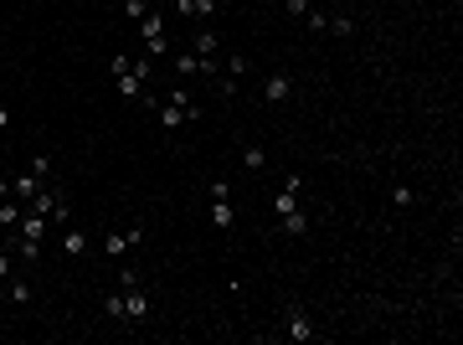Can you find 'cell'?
Segmentation results:
<instances>
[{
  "label": "cell",
  "instance_id": "obj_6",
  "mask_svg": "<svg viewBox=\"0 0 463 345\" xmlns=\"http://www.w3.org/2000/svg\"><path fill=\"white\" fill-rule=\"evenodd\" d=\"M263 98H268V103H288V98H294L288 72H268V78H263Z\"/></svg>",
  "mask_w": 463,
  "mask_h": 345
},
{
  "label": "cell",
  "instance_id": "obj_23",
  "mask_svg": "<svg viewBox=\"0 0 463 345\" xmlns=\"http://www.w3.org/2000/svg\"><path fill=\"white\" fill-rule=\"evenodd\" d=\"M206 191H211V201H227V196H232V186H227V180H211Z\"/></svg>",
  "mask_w": 463,
  "mask_h": 345
},
{
  "label": "cell",
  "instance_id": "obj_15",
  "mask_svg": "<svg viewBox=\"0 0 463 345\" xmlns=\"http://www.w3.org/2000/svg\"><path fill=\"white\" fill-rule=\"evenodd\" d=\"M242 165H247V170H268V149H263V145H247V149H242Z\"/></svg>",
  "mask_w": 463,
  "mask_h": 345
},
{
  "label": "cell",
  "instance_id": "obj_20",
  "mask_svg": "<svg viewBox=\"0 0 463 345\" xmlns=\"http://www.w3.org/2000/svg\"><path fill=\"white\" fill-rule=\"evenodd\" d=\"M304 21H309V31H314V36H319V31H325V26H330V16H325V10H309V16H304Z\"/></svg>",
  "mask_w": 463,
  "mask_h": 345
},
{
  "label": "cell",
  "instance_id": "obj_24",
  "mask_svg": "<svg viewBox=\"0 0 463 345\" xmlns=\"http://www.w3.org/2000/svg\"><path fill=\"white\" fill-rule=\"evenodd\" d=\"M314 10V0H288V16H309Z\"/></svg>",
  "mask_w": 463,
  "mask_h": 345
},
{
  "label": "cell",
  "instance_id": "obj_22",
  "mask_svg": "<svg viewBox=\"0 0 463 345\" xmlns=\"http://www.w3.org/2000/svg\"><path fill=\"white\" fill-rule=\"evenodd\" d=\"M103 309H109L114 320H124V294H109V299H103Z\"/></svg>",
  "mask_w": 463,
  "mask_h": 345
},
{
  "label": "cell",
  "instance_id": "obj_17",
  "mask_svg": "<svg viewBox=\"0 0 463 345\" xmlns=\"http://www.w3.org/2000/svg\"><path fill=\"white\" fill-rule=\"evenodd\" d=\"M10 273H21V258L10 253V247H0V284H6Z\"/></svg>",
  "mask_w": 463,
  "mask_h": 345
},
{
  "label": "cell",
  "instance_id": "obj_2",
  "mask_svg": "<svg viewBox=\"0 0 463 345\" xmlns=\"http://www.w3.org/2000/svg\"><path fill=\"white\" fill-rule=\"evenodd\" d=\"M139 242H144V227H129V232H103V258H118V263H124V253H129V247H139Z\"/></svg>",
  "mask_w": 463,
  "mask_h": 345
},
{
  "label": "cell",
  "instance_id": "obj_3",
  "mask_svg": "<svg viewBox=\"0 0 463 345\" xmlns=\"http://www.w3.org/2000/svg\"><path fill=\"white\" fill-rule=\"evenodd\" d=\"M139 36H144V52H149V57H160V52H165V16L149 10V16L139 21Z\"/></svg>",
  "mask_w": 463,
  "mask_h": 345
},
{
  "label": "cell",
  "instance_id": "obj_25",
  "mask_svg": "<svg viewBox=\"0 0 463 345\" xmlns=\"http://www.w3.org/2000/svg\"><path fill=\"white\" fill-rule=\"evenodd\" d=\"M0 309H6V294H0Z\"/></svg>",
  "mask_w": 463,
  "mask_h": 345
},
{
  "label": "cell",
  "instance_id": "obj_12",
  "mask_svg": "<svg viewBox=\"0 0 463 345\" xmlns=\"http://www.w3.org/2000/svg\"><path fill=\"white\" fill-rule=\"evenodd\" d=\"M232 222H237L232 196H227V201H211V227H217V232H232Z\"/></svg>",
  "mask_w": 463,
  "mask_h": 345
},
{
  "label": "cell",
  "instance_id": "obj_13",
  "mask_svg": "<svg viewBox=\"0 0 463 345\" xmlns=\"http://www.w3.org/2000/svg\"><path fill=\"white\" fill-rule=\"evenodd\" d=\"M160 124L165 129H186V124H196V118H191L186 109H175V103H160Z\"/></svg>",
  "mask_w": 463,
  "mask_h": 345
},
{
  "label": "cell",
  "instance_id": "obj_5",
  "mask_svg": "<svg viewBox=\"0 0 463 345\" xmlns=\"http://www.w3.org/2000/svg\"><path fill=\"white\" fill-rule=\"evenodd\" d=\"M283 335L288 340H314L319 330H314V320H309L304 309H283Z\"/></svg>",
  "mask_w": 463,
  "mask_h": 345
},
{
  "label": "cell",
  "instance_id": "obj_1",
  "mask_svg": "<svg viewBox=\"0 0 463 345\" xmlns=\"http://www.w3.org/2000/svg\"><path fill=\"white\" fill-rule=\"evenodd\" d=\"M109 72H114V88L124 93V98H144V83H149V72H155V57H129V52H118V57L109 62Z\"/></svg>",
  "mask_w": 463,
  "mask_h": 345
},
{
  "label": "cell",
  "instance_id": "obj_21",
  "mask_svg": "<svg viewBox=\"0 0 463 345\" xmlns=\"http://www.w3.org/2000/svg\"><path fill=\"white\" fill-rule=\"evenodd\" d=\"M391 201H396V207H412V186H407V180H402V186H391Z\"/></svg>",
  "mask_w": 463,
  "mask_h": 345
},
{
  "label": "cell",
  "instance_id": "obj_18",
  "mask_svg": "<svg viewBox=\"0 0 463 345\" xmlns=\"http://www.w3.org/2000/svg\"><path fill=\"white\" fill-rule=\"evenodd\" d=\"M325 31H335V36H355V21H350V16H330Z\"/></svg>",
  "mask_w": 463,
  "mask_h": 345
},
{
  "label": "cell",
  "instance_id": "obj_9",
  "mask_svg": "<svg viewBox=\"0 0 463 345\" xmlns=\"http://www.w3.org/2000/svg\"><path fill=\"white\" fill-rule=\"evenodd\" d=\"M31 299H36V289H31V278L10 273V278H6V304H31Z\"/></svg>",
  "mask_w": 463,
  "mask_h": 345
},
{
  "label": "cell",
  "instance_id": "obj_16",
  "mask_svg": "<svg viewBox=\"0 0 463 345\" xmlns=\"http://www.w3.org/2000/svg\"><path fill=\"white\" fill-rule=\"evenodd\" d=\"M21 211H26V207H21V201H0V227H16V222H21Z\"/></svg>",
  "mask_w": 463,
  "mask_h": 345
},
{
  "label": "cell",
  "instance_id": "obj_10",
  "mask_svg": "<svg viewBox=\"0 0 463 345\" xmlns=\"http://www.w3.org/2000/svg\"><path fill=\"white\" fill-rule=\"evenodd\" d=\"M278 227H283L288 237H304V232H309V211H304V207H288V211H278Z\"/></svg>",
  "mask_w": 463,
  "mask_h": 345
},
{
  "label": "cell",
  "instance_id": "obj_7",
  "mask_svg": "<svg viewBox=\"0 0 463 345\" xmlns=\"http://www.w3.org/2000/svg\"><path fill=\"white\" fill-rule=\"evenodd\" d=\"M41 186H47V180H41V176H36V170H26V176H16V180H10V196H16V201H21V207H26V201H31V196H36V191H41Z\"/></svg>",
  "mask_w": 463,
  "mask_h": 345
},
{
  "label": "cell",
  "instance_id": "obj_4",
  "mask_svg": "<svg viewBox=\"0 0 463 345\" xmlns=\"http://www.w3.org/2000/svg\"><path fill=\"white\" fill-rule=\"evenodd\" d=\"M118 294H124V320H149V294L139 284H118Z\"/></svg>",
  "mask_w": 463,
  "mask_h": 345
},
{
  "label": "cell",
  "instance_id": "obj_11",
  "mask_svg": "<svg viewBox=\"0 0 463 345\" xmlns=\"http://www.w3.org/2000/svg\"><path fill=\"white\" fill-rule=\"evenodd\" d=\"M62 253H67V258H83V253H93V247H88V232H83V227H72V222H67V227H62Z\"/></svg>",
  "mask_w": 463,
  "mask_h": 345
},
{
  "label": "cell",
  "instance_id": "obj_14",
  "mask_svg": "<svg viewBox=\"0 0 463 345\" xmlns=\"http://www.w3.org/2000/svg\"><path fill=\"white\" fill-rule=\"evenodd\" d=\"M165 103H175V109H186V114H191V118H196V124H201V103L191 98L186 88H170V98H165Z\"/></svg>",
  "mask_w": 463,
  "mask_h": 345
},
{
  "label": "cell",
  "instance_id": "obj_8",
  "mask_svg": "<svg viewBox=\"0 0 463 345\" xmlns=\"http://www.w3.org/2000/svg\"><path fill=\"white\" fill-rule=\"evenodd\" d=\"M191 52H201V57H217V52H222V31H217V26H201L196 36H191Z\"/></svg>",
  "mask_w": 463,
  "mask_h": 345
},
{
  "label": "cell",
  "instance_id": "obj_19",
  "mask_svg": "<svg viewBox=\"0 0 463 345\" xmlns=\"http://www.w3.org/2000/svg\"><path fill=\"white\" fill-rule=\"evenodd\" d=\"M124 16L129 21H144L149 16V0H124Z\"/></svg>",
  "mask_w": 463,
  "mask_h": 345
}]
</instances>
